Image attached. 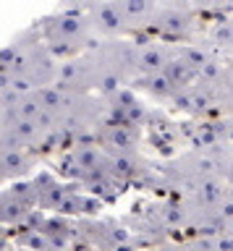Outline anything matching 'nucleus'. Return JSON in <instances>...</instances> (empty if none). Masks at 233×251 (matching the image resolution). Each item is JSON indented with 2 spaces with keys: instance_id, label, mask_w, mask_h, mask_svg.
I'll use <instances>...</instances> for the list:
<instances>
[{
  "instance_id": "20e7f679",
  "label": "nucleus",
  "mask_w": 233,
  "mask_h": 251,
  "mask_svg": "<svg viewBox=\"0 0 233 251\" xmlns=\"http://www.w3.org/2000/svg\"><path fill=\"white\" fill-rule=\"evenodd\" d=\"M26 170V160L21 157L19 149H3V173L5 176H16V173H24Z\"/></svg>"
},
{
  "instance_id": "a211bd4d",
  "label": "nucleus",
  "mask_w": 233,
  "mask_h": 251,
  "mask_svg": "<svg viewBox=\"0 0 233 251\" xmlns=\"http://www.w3.org/2000/svg\"><path fill=\"white\" fill-rule=\"evenodd\" d=\"M113 144H118L121 149H129L131 147V136H129L126 126H118V128L113 131Z\"/></svg>"
},
{
  "instance_id": "f257e3e1",
  "label": "nucleus",
  "mask_w": 233,
  "mask_h": 251,
  "mask_svg": "<svg viewBox=\"0 0 233 251\" xmlns=\"http://www.w3.org/2000/svg\"><path fill=\"white\" fill-rule=\"evenodd\" d=\"M123 21H126V19H123L118 3H105V5L95 8V24L103 31H118L123 26Z\"/></svg>"
},
{
  "instance_id": "4be33fe9",
  "label": "nucleus",
  "mask_w": 233,
  "mask_h": 251,
  "mask_svg": "<svg viewBox=\"0 0 233 251\" xmlns=\"http://www.w3.org/2000/svg\"><path fill=\"white\" fill-rule=\"evenodd\" d=\"M110 238H113L115 243H126V241L131 238V235H129L126 227H113V230H110Z\"/></svg>"
},
{
  "instance_id": "aec40b11",
  "label": "nucleus",
  "mask_w": 233,
  "mask_h": 251,
  "mask_svg": "<svg viewBox=\"0 0 233 251\" xmlns=\"http://www.w3.org/2000/svg\"><path fill=\"white\" fill-rule=\"evenodd\" d=\"M144 118V113H142V107L139 105H131L129 110H126V121H129V126H134L136 121H142Z\"/></svg>"
},
{
  "instance_id": "412c9836",
  "label": "nucleus",
  "mask_w": 233,
  "mask_h": 251,
  "mask_svg": "<svg viewBox=\"0 0 233 251\" xmlns=\"http://www.w3.org/2000/svg\"><path fill=\"white\" fill-rule=\"evenodd\" d=\"M215 251H233V235H220L215 241Z\"/></svg>"
},
{
  "instance_id": "2eb2a0df",
  "label": "nucleus",
  "mask_w": 233,
  "mask_h": 251,
  "mask_svg": "<svg viewBox=\"0 0 233 251\" xmlns=\"http://www.w3.org/2000/svg\"><path fill=\"white\" fill-rule=\"evenodd\" d=\"M183 60L189 63V68H199V71H202V68H205L207 63H209V60H207V55L202 52V50H197V47H194V50H186Z\"/></svg>"
},
{
  "instance_id": "6e6552de",
  "label": "nucleus",
  "mask_w": 233,
  "mask_h": 251,
  "mask_svg": "<svg viewBox=\"0 0 233 251\" xmlns=\"http://www.w3.org/2000/svg\"><path fill=\"white\" fill-rule=\"evenodd\" d=\"M199 199L205 204H215V201H223V188L217 180H202L199 186Z\"/></svg>"
},
{
  "instance_id": "cd10ccee",
  "label": "nucleus",
  "mask_w": 233,
  "mask_h": 251,
  "mask_svg": "<svg viewBox=\"0 0 233 251\" xmlns=\"http://www.w3.org/2000/svg\"><path fill=\"white\" fill-rule=\"evenodd\" d=\"M189 251H205V249H189Z\"/></svg>"
},
{
  "instance_id": "7ed1b4c3",
  "label": "nucleus",
  "mask_w": 233,
  "mask_h": 251,
  "mask_svg": "<svg viewBox=\"0 0 233 251\" xmlns=\"http://www.w3.org/2000/svg\"><path fill=\"white\" fill-rule=\"evenodd\" d=\"M136 63H139V68L147 71L150 76H152V74H160V68H162V66H168L160 50H144V52H139Z\"/></svg>"
},
{
  "instance_id": "bb28decb",
  "label": "nucleus",
  "mask_w": 233,
  "mask_h": 251,
  "mask_svg": "<svg viewBox=\"0 0 233 251\" xmlns=\"http://www.w3.org/2000/svg\"><path fill=\"white\" fill-rule=\"evenodd\" d=\"M228 139L233 141V126H231V128H228Z\"/></svg>"
},
{
  "instance_id": "a878e982",
  "label": "nucleus",
  "mask_w": 233,
  "mask_h": 251,
  "mask_svg": "<svg viewBox=\"0 0 233 251\" xmlns=\"http://www.w3.org/2000/svg\"><path fill=\"white\" fill-rule=\"evenodd\" d=\"M194 107H197V110L207 107V97H205V94H202V97H199V94H194Z\"/></svg>"
},
{
  "instance_id": "5701e85b",
  "label": "nucleus",
  "mask_w": 233,
  "mask_h": 251,
  "mask_svg": "<svg viewBox=\"0 0 233 251\" xmlns=\"http://www.w3.org/2000/svg\"><path fill=\"white\" fill-rule=\"evenodd\" d=\"M202 76H205V78H212V76H217V63H215V60H209L207 66L202 68Z\"/></svg>"
},
{
  "instance_id": "f3484780",
  "label": "nucleus",
  "mask_w": 233,
  "mask_h": 251,
  "mask_svg": "<svg viewBox=\"0 0 233 251\" xmlns=\"http://www.w3.org/2000/svg\"><path fill=\"white\" fill-rule=\"evenodd\" d=\"M113 170L118 173V176H131V173H134V160H131V157H126V154L115 157Z\"/></svg>"
},
{
  "instance_id": "f8f14e48",
  "label": "nucleus",
  "mask_w": 233,
  "mask_h": 251,
  "mask_svg": "<svg viewBox=\"0 0 233 251\" xmlns=\"http://www.w3.org/2000/svg\"><path fill=\"white\" fill-rule=\"evenodd\" d=\"M40 102H42L45 110H55V107L63 105V97H60L58 89H42L40 92Z\"/></svg>"
},
{
  "instance_id": "6ab92c4d",
  "label": "nucleus",
  "mask_w": 233,
  "mask_h": 251,
  "mask_svg": "<svg viewBox=\"0 0 233 251\" xmlns=\"http://www.w3.org/2000/svg\"><path fill=\"white\" fill-rule=\"evenodd\" d=\"M217 217L223 220V223H233V199H225V201H220L217 204Z\"/></svg>"
},
{
  "instance_id": "39448f33",
  "label": "nucleus",
  "mask_w": 233,
  "mask_h": 251,
  "mask_svg": "<svg viewBox=\"0 0 233 251\" xmlns=\"http://www.w3.org/2000/svg\"><path fill=\"white\" fill-rule=\"evenodd\" d=\"M74 160H76V168H81L84 173H92L97 168L100 154H97V149H92V147H79L74 154Z\"/></svg>"
},
{
  "instance_id": "f03ea898",
  "label": "nucleus",
  "mask_w": 233,
  "mask_h": 251,
  "mask_svg": "<svg viewBox=\"0 0 233 251\" xmlns=\"http://www.w3.org/2000/svg\"><path fill=\"white\" fill-rule=\"evenodd\" d=\"M84 26H87V21L79 19V16H60V19H55V24H52V31L60 37V39H76L84 34Z\"/></svg>"
},
{
  "instance_id": "b1692460",
  "label": "nucleus",
  "mask_w": 233,
  "mask_h": 251,
  "mask_svg": "<svg viewBox=\"0 0 233 251\" xmlns=\"http://www.w3.org/2000/svg\"><path fill=\"white\" fill-rule=\"evenodd\" d=\"M81 209H84V212H97V209H100V201H95V199H81Z\"/></svg>"
},
{
  "instance_id": "4468645a",
  "label": "nucleus",
  "mask_w": 233,
  "mask_h": 251,
  "mask_svg": "<svg viewBox=\"0 0 233 251\" xmlns=\"http://www.w3.org/2000/svg\"><path fill=\"white\" fill-rule=\"evenodd\" d=\"M21 217H24V207H21V201L13 199V204H11L8 199H5L3 201V220H5V223H11V220L16 223V220H21Z\"/></svg>"
},
{
  "instance_id": "9d476101",
  "label": "nucleus",
  "mask_w": 233,
  "mask_h": 251,
  "mask_svg": "<svg viewBox=\"0 0 233 251\" xmlns=\"http://www.w3.org/2000/svg\"><path fill=\"white\" fill-rule=\"evenodd\" d=\"M121 8V13H123V19H136V16H144V13H150L152 11V5L150 3H144V0H129V3H118Z\"/></svg>"
},
{
  "instance_id": "423d86ee",
  "label": "nucleus",
  "mask_w": 233,
  "mask_h": 251,
  "mask_svg": "<svg viewBox=\"0 0 233 251\" xmlns=\"http://www.w3.org/2000/svg\"><path fill=\"white\" fill-rule=\"evenodd\" d=\"M165 76H168L173 84H183L186 78L191 76V68H189V63H186L183 58H181V60H170L168 66H165Z\"/></svg>"
},
{
  "instance_id": "1a4fd4ad",
  "label": "nucleus",
  "mask_w": 233,
  "mask_h": 251,
  "mask_svg": "<svg viewBox=\"0 0 233 251\" xmlns=\"http://www.w3.org/2000/svg\"><path fill=\"white\" fill-rule=\"evenodd\" d=\"M173 81L165 76V71H160V74H152L150 76V92L152 94H160V97H168L170 92H173Z\"/></svg>"
},
{
  "instance_id": "0eeeda50",
  "label": "nucleus",
  "mask_w": 233,
  "mask_h": 251,
  "mask_svg": "<svg viewBox=\"0 0 233 251\" xmlns=\"http://www.w3.org/2000/svg\"><path fill=\"white\" fill-rule=\"evenodd\" d=\"M186 26H189V21H186V16H181V13H162L160 16V29L162 31L178 34V31H183Z\"/></svg>"
},
{
  "instance_id": "ddd939ff",
  "label": "nucleus",
  "mask_w": 233,
  "mask_h": 251,
  "mask_svg": "<svg viewBox=\"0 0 233 251\" xmlns=\"http://www.w3.org/2000/svg\"><path fill=\"white\" fill-rule=\"evenodd\" d=\"M37 133V121H24V118H19V123L13 126V136L16 139H32Z\"/></svg>"
},
{
  "instance_id": "9b49d317",
  "label": "nucleus",
  "mask_w": 233,
  "mask_h": 251,
  "mask_svg": "<svg viewBox=\"0 0 233 251\" xmlns=\"http://www.w3.org/2000/svg\"><path fill=\"white\" fill-rule=\"evenodd\" d=\"M42 191V196H45V204H48V207H60V204L66 201V191L60 186H48V188H40Z\"/></svg>"
},
{
  "instance_id": "dca6fc26",
  "label": "nucleus",
  "mask_w": 233,
  "mask_h": 251,
  "mask_svg": "<svg viewBox=\"0 0 233 251\" xmlns=\"http://www.w3.org/2000/svg\"><path fill=\"white\" fill-rule=\"evenodd\" d=\"M100 89H103V92H107V94H118L121 92V81H118V76H115V74H105L103 78H100Z\"/></svg>"
},
{
  "instance_id": "393cba45",
  "label": "nucleus",
  "mask_w": 233,
  "mask_h": 251,
  "mask_svg": "<svg viewBox=\"0 0 233 251\" xmlns=\"http://www.w3.org/2000/svg\"><path fill=\"white\" fill-rule=\"evenodd\" d=\"M217 37H220L223 42H231V39H233V29L231 26H220V29H217Z\"/></svg>"
}]
</instances>
